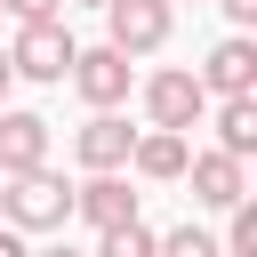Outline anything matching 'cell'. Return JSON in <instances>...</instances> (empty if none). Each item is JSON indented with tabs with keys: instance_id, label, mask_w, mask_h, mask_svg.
<instances>
[{
	"instance_id": "30bf717a",
	"label": "cell",
	"mask_w": 257,
	"mask_h": 257,
	"mask_svg": "<svg viewBox=\"0 0 257 257\" xmlns=\"http://www.w3.org/2000/svg\"><path fill=\"white\" fill-rule=\"evenodd\" d=\"M128 145H137V128H128L120 112H88V120L72 128V161H80V169H128Z\"/></svg>"
},
{
	"instance_id": "9a60e30c",
	"label": "cell",
	"mask_w": 257,
	"mask_h": 257,
	"mask_svg": "<svg viewBox=\"0 0 257 257\" xmlns=\"http://www.w3.org/2000/svg\"><path fill=\"white\" fill-rule=\"evenodd\" d=\"M0 8H8V16H16V24H32V16H56V8H64V0H0Z\"/></svg>"
},
{
	"instance_id": "2e32d148",
	"label": "cell",
	"mask_w": 257,
	"mask_h": 257,
	"mask_svg": "<svg viewBox=\"0 0 257 257\" xmlns=\"http://www.w3.org/2000/svg\"><path fill=\"white\" fill-rule=\"evenodd\" d=\"M217 8L233 16V32H249V24H257V0H217Z\"/></svg>"
},
{
	"instance_id": "277c9868",
	"label": "cell",
	"mask_w": 257,
	"mask_h": 257,
	"mask_svg": "<svg viewBox=\"0 0 257 257\" xmlns=\"http://www.w3.org/2000/svg\"><path fill=\"white\" fill-rule=\"evenodd\" d=\"M137 96H145V128H185V137H193V120L209 112V88H201V72H185V64H161V72H145V80H137Z\"/></svg>"
},
{
	"instance_id": "3957f363",
	"label": "cell",
	"mask_w": 257,
	"mask_h": 257,
	"mask_svg": "<svg viewBox=\"0 0 257 257\" xmlns=\"http://www.w3.org/2000/svg\"><path fill=\"white\" fill-rule=\"evenodd\" d=\"M64 80L80 88L88 112H120L128 88H137V56H120L112 40H96V48H72V72H64Z\"/></svg>"
},
{
	"instance_id": "5b68a950",
	"label": "cell",
	"mask_w": 257,
	"mask_h": 257,
	"mask_svg": "<svg viewBox=\"0 0 257 257\" xmlns=\"http://www.w3.org/2000/svg\"><path fill=\"white\" fill-rule=\"evenodd\" d=\"M177 32V0H104V40L120 56H161Z\"/></svg>"
},
{
	"instance_id": "6da1fadb",
	"label": "cell",
	"mask_w": 257,
	"mask_h": 257,
	"mask_svg": "<svg viewBox=\"0 0 257 257\" xmlns=\"http://www.w3.org/2000/svg\"><path fill=\"white\" fill-rule=\"evenodd\" d=\"M0 225H16L24 241L32 233H64L72 225V177H56L48 161L24 169V177H0Z\"/></svg>"
},
{
	"instance_id": "ba28073f",
	"label": "cell",
	"mask_w": 257,
	"mask_h": 257,
	"mask_svg": "<svg viewBox=\"0 0 257 257\" xmlns=\"http://www.w3.org/2000/svg\"><path fill=\"white\" fill-rule=\"evenodd\" d=\"M185 177H193V201L201 209H233V201H249V161H233V153H193L185 161Z\"/></svg>"
},
{
	"instance_id": "4fadbf2b",
	"label": "cell",
	"mask_w": 257,
	"mask_h": 257,
	"mask_svg": "<svg viewBox=\"0 0 257 257\" xmlns=\"http://www.w3.org/2000/svg\"><path fill=\"white\" fill-rule=\"evenodd\" d=\"M96 257H161V233H153L145 217H128V225H104V233H96Z\"/></svg>"
},
{
	"instance_id": "e0dca14e",
	"label": "cell",
	"mask_w": 257,
	"mask_h": 257,
	"mask_svg": "<svg viewBox=\"0 0 257 257\" xmlns=\"http://www.w3.org/2000/svg\"><path fill=\"white\" fill-rule=\"evenodd\" d=\"M0 257H32V241H24L16 225H0Z\"/></svg>"
},
{
	"instance_id": "8fae6325",
	"label": "cell",
	"mask_w": 257,
	"mask_h": 257,
	"mask_svg": "<svg viewBox=\"0 0 257 257\" xmlns=\"http://www.w3.org/2000/svg\"><path fill=\"white\" fill-rule=\"evenodd\" d=\"M185 161H193V137L185 128H137V145H128V169L145 185H177Z\"/></svg>"
},
{
	"instance_id": "d6986e66",
	"label": "cell",
	"mask_w": 257,
	"mask_h": 257,
	"mask_svg": "<svg viewBox=\"0 0 257 257\" xmlns=\"http://www.w3.org/2000/svg\"><path fill=\"white\" fill-rule=\"evenodd\" d=\"M8 88H16V72H8V48H0V104H8Z\"/></svg>"
},
{
	"instance_id": "52a82bcc",
	"label": "cell",
	"mask_w": 257,
	"mask_h": 257,
	"mask_svg": "<svg viewBox=\"0 0 257 257\" xmlns=\"http://www.w3.org/2000/svg\"><path fill=\"white\" fill-rule=\"evenodd\" d=\"M72 217H80V225H96V233H104V225H128V217H137L128 177H120V169H88V177L72 185Z\"/></svg>"
},
{
	"instance_id": "ffe728a7",
	"label": "cell",
	"mask_w": 257,
	"mask_h": 257,
	"mask_svg": "<svg viewBox=\"0 0 257 257\" xmlns=\"http://www.w3.org/2000/svg\"><path fill=\"white\" fill-rule=\"evenodd\" d=\"M80 8H104V0H80Z\"/></svg>"
},
{
	"instance_id": "9c48e42d",
	"label": "cell",
	"mask_w": 257,
	"mask_h": 257,
	"mask_svg": "<svg viewBox=\"0 0 257 257\" xmlns=\"http://www.w3.org/2000/svg\"><path fill=\"white\" fill-rule=\"evenodd\" d=\"M48 145H56V128H48L40 112H16V104H0V177H24V169H40V161H48Z\"/></svg>"
},
{
	"instance_id": "7a4b0ae2",
	"label": "cell",
	"mask_w": 257,
	"mask_h": 257,
	"mask_svg": "<svg viewBox=\"0 0 257 257\" xmlns=\"http://www.w3.org/2000/svg\"><path fill=\"white\" fill-rule=\"evenodd\" d=\"M72 48H80V40L64 32V16H32V24H16V40H8V72L56 88V80L72 72Z\"/></svg>"
},
{
	"instance_id": "7c38bea8",
	"label": "cell",
	"mask_w": 257,
	"mask_h": 257,
	"mask_svg": "<svg viewBox=\"0 0 257 257\" xmlns=\"http://www.w3.org/2000/svg\"><path fill=\"white\" fill-rule=\"evenodd\" d=\"M217 153L233 161L257 153V96H217Z\"/></svg>"
},
{
	"instance_id": "ac0fdd59",
	"label": "cell",
	"mask_w": 257,
	"mask_h": 257,
	"mask_svg": "<svg viewBox=\"0 0 257 257\" xmlns=\"http://www.w3.org/2000/svg\"><path fill=\"white\" fill-rule=\"evenodd\" d=\"M32 257H88V249H72V241H48V249H32Z\"/></svg>"
},
{
	"instance_id": "5bb4252c",
	"label": "cell",
	"mask_w": 257,
	"mask_h": 257,
	"mask_svg": "<svg viewBox=\"0 0 257 257\" xmlns=\"http://www.w3.org/2000/svg\"><path fill=\"white\" fill-rule=\"evenodd\" d=\"M161 257H225V241H217L209 225H193V217H185V225H169V233H161Z\"/></svg>"
},
{
	"instance_id": "8992f818",
	"label": "cell",
	"mask_w": 257,
	"mask_h": 257,
	"mask_svg": "<svg viewBox=\"0 0 257 257\" xmlns=\"http://www.w3.org/2000/svg\"><path fill=\"white\" fill-rule=\"evenodd\" d=\"M201 88H209V96H257V40H249V32H225V40L201 56Z\"/></svg>"
},
{
	"instance_id": "44dd1931",
	"label": "cell",
	"mask_w": 257,
	"mask_h": 257,
	"mask_svg": "<svg viewBox=\"0 0 257 257\" xmlns=\"http://www.w3.org/2000/svg\"><path fill=\"white\" fill-rule=\"evenodd\" d=\"M0 24H8V8H0Z\"/></svg>"
}]
</instances>
